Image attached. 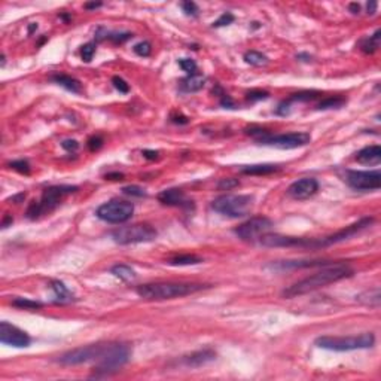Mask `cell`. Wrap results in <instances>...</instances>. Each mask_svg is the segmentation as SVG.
<instances>
[{"instance_id": "2", "label": "cell", "mask_w": 381, "mask_h": 381, "mask_svg": "<svg viewBox=\"0 0 381 381\" xmlns=\"http://www.w3.org/2000/svg\"><path fill=\"white\" fill-rule=\"evenodd\" d=\"M209 288L201 283H177V282H158V283H146L136 289L137 295L148 301H164L174 300L197 294L203 289Z\"/></svg>"}, {"instance_id": "49", "label": "cell", "mask_w": 381, "mask_h": 381, "mask_svg": "<svg viewBox=\"0 0 381 381\" xmlns=\"http://www.w3.org/2000/svg\"><path fill=\"white\" fill-rule=\"evenodd\" d=\"M349 9H350L352 13L356 15V13L361 12V4H359V3H350V4H349Z\"/></svg>"}, {"instance_id": "39", "label": "cell", "mask_w": 381, "mask_h": 381, "mask_svg": "<svg viewBox=\"0 0 381 381\" xmlns=\"http://www.w3.org/2000/svg\"><path fill=\"white\" fill-rule=\"evenodd\" d=\"M112 83H113V86H115L119 92H122V94H127V92L130 91V85H128L122 77H119V76H113V77H112Z\"/></svg>"}, {"instance_id": "30", "label": "cell", "mask_w": 381, "mask_h": 381, "mask_svg": "<svg viewBox=\"0 0 381 381\" xmlns=\"http://www.w3.org/2000/svg\"><path fill=\"white\" fill-rule=\"evenodd\" d=\"M12 305L18 307V308H24V310H36V308L42 307V303L31 301V300H27V298H16V300L12 301Z\"/></svg>"}, {"instance_id": "12", "label": "cell", "mask_w": 381, "mask_h": 381, "mask_svg": "<svg viewBox=\"0 0 381 381\" xmlns=\"http://www.w3.org/2000/svg\"><path fill=\"white\" fill-rule=\"evenodd\" d=\"M273 228V222L265 216H256L249 219L247 222L241 224L234 232L246 241H253L256 238H261L264 234H267Z\"/></svg>"}, {"instance_id": "11", "label": "cell", "mask_w": 381, "mask_h": 381, "mask_svg": "<svg viewBox=\"0 0 381 381\" xmlns=\"http://www.w3.org/2000/svg\"><path fill=\"white\" fill-rule=\"evenodd\" d=\"M374 222V218H364L349 227H346L344 229L329 235V237H325V238H314V249H320V247H328V246H332V244H337V243H341V241H346L349 238H352L353 235L359 234L361 231L367 229L371 224Z\"/></svg>"}, {"instance_id": "44", "label": "cell", "mask_w": 381, "mask_h": 381, "mask_svg": "<svg viewBox=\"0 0 381 381\" xmlns=\"http://www.w3.org/2000/svg\"><path fill=\"white\" fill-rule=\"evenodd\" d=\"M221 104H222L224 107H228V109H235V103H234V100H232L229 95H227V94H224V95H222V98H221Z\"/></svg>"}, {"instance_id": "20", "label": "cell", "mask_w": 381, "mask_h": 381, "mask_svg": "<svg viewBox=\"0 0 381 381\" xmlns=\"http://www.w3.org/2000/svg\"><path fill=\"white\" fill-rule=\"evenodd\" d=\"M280 167L274 164H255V165H246L241 168V173L244 174H253V176H262V174H271L279 171Z\"/></svg>"}, {"instance_id": "33", "label": "cell", "mask_w": 381, "mask_h": 381, "mask_svg": "<svg viewBox=\"0 0 381 381\" xmlns=\"http://www.w3.org/2000/svg\"><path fill=\"white\" fill-rule=\"evenodd\" d=\"M240 185L238 179H234V177H225V179H221L219 183H218V189L221 191H231L234 188H237Z\"/></svg>"}, {"instance_id": "50", "label": "cell", "mask_w": 381, "mask_h": 381, "mask_svg": "<svg viewBox=\"0 0 381 381\" xmlns=\"http://www.w3.org/2000/svg\"><path fill=\"white\" fill-rule=\"evenodd\" d=\"M377 12V1H370L368 3V13L374 15Z\"/></svg>"}, {"instance_id": "13", "label": "cell", "mask_w": 381, "mask_h": 381, "mask_svg": "<svg viewBox=\"0 0 381 381\" xmlns=\"http://www.w3.org/2000/svg\"><path fill=\"white\" fill-rule=\"evenodd\" d=\"M347 183L358 191H376L381 186L380 170L373 171H347Z\"/></svg>"}, {"instance_id": "17", "label": "cell", "mask_w": 381, "mask_h": 381, "mask_svg": "<svg viewBox=\"0 0 381 381\" xmlns=\"http://www.w3.org/2000/svg\"><path fill=\"white\" fill-rule=\"evenodd\" d=\"M159 203H162L164 206H171V207H180V209H194V201L189 200L185 192L182 189L177 188H171V189H165L158 195Z\"/></svg>"}, {"instance_id": "53", "label": "cell", "mask_w": 381, "mask_h": 381, "mask_svg": "<svg viewBox=\"0 0 381 381\" xmlns=\"http://www.w3.org/2000/svg\"><path fill=\"white\" fill-rule=\"evenodd\" d=\"M36 28H37V24H30V25H28V33H33Z\"/></svg>"}, {"instance_id": "26", "label": "cell", "mask_w": 381, "mask_h": 381, "mask_svg": "<svg viewBox=\"0 0 381 381\" xmlns=\"http://www.w3.org/2000/svg\"><path fill=\"white\" fill-rule=\"evenodd\" d=\"M380 34L381 31L380 30H377L373 36L364 39V40L361 42V49H362L365 54H374V52L380 48Z\"/></svg>"}, {"instance_id": "42", "label": "cell", "mask_w": 381, "mask_h": 381, "mask_svg": "<svg viewBox=\"0 0 381 381\" xmlns=\"http://www.w3.org/2000/svg\"><path fill=\"white\" fill-rule=\"evenodd\" d=\"M101 146H103V137H100V136H92V137H89V140H88V149H89L91 152L98 151Z\"/></svg>"}, {"instance_id": "43", "label": "cell", "mask_w": 381, "mask_h": 381, "mask_svg": "<svg viewBox=\"0 0 381 381\" xmlns=\"http://www.w3.org/2000/svg\"><path fill=\"white\" fill-rule=\"evenodd\" d=\"M182 7H183V10H185L188 15H197V13H198V6H197L194 1H183V3H182Z\"/></svg>"}, {"instance_id": "27", "label": "cell", "mask_w": 381, "mask_h": 381, "mask_svg": "<svg viewBox=\"0 0 381 381\" xmlns=\"http://www.w3.org/2000/svg\"><path fill=\"white\" fill-rule=\"evenodd\" d=\"M110 271H112V274H113L115 277H118V279H121V280H124V282H130V280L136 279L134 270H133L131 267H128V265H124V264H118V265L112 267Z\"/></svg>"}, {"instance_id": "52", "label": "cell", "mask_w": 381, "mask_h": 381, "mask_svg": "<svg viewBox=\"0 0 381 381\" xmlns=\"http://www.w3.org/2000/svg\"><path fill=\"white\" fill-rule=\"evenodd\" d=\"M12 222H13V219H12L10 216H4V219H3V222H1V228H7V225L12 224Z\"/></svg>"}, {"instance_id": "47", "label": "cell", "mask_w": 381, "mask_h": 381, "mask_svg": "<svg viewBox=\"0 0 381 381\" xmlns=\"http://www.w3.org/2000/svg\"><path fill=\"white\" fill-rule=\"evenodd\" d=\"M158 155H159V153H158L156 151H148V149L143 151V156L148 158V159H156Z\"/></svg>"}, {"instance_id": "23", "label": "cell", "mask_w": 381, "mask_h": 381, "mask_svg": "<svg viewBox=\"0 0 381 381\" xmlns=\"http://www.w3.org/2000/svg\"><path fill=\"white\" fill-rule=\"evenodd\" d=\"M358 301H359L361 304H365V305H370V307H379L381 301L380 289L376 288V289H373V291H367V292L361 294V295L358 297Z\"/></svg>"}, {"instance_id": "16", "label": "cell", "mask_w": 381, "mask_h": 381, "mask_svg": "<svg viewBox=\"0 0 381 381\" xmlns=\"http://www.w3.org/2000/svg\"><path fill=\"white\" fill-rule=\"evenodd\" d=\"M317 191H319V182L313 177L300 179L288 188V194L294 200H307L313 197Z\"/></svg>"}, {"instance_id": "3", "label": "cell", "mask_w": 381, "mask_h": 381, "mask_svg": "<svg viewBox=\"0 0 381 381\" xmlns=\"http://www.w3.org/2000/svg\"><path fill=\"white\" fill-rule=\"evenodd\" d=\"M130 361V347L119 343H107L103 356L97 362V367L91 377H107L116 373Z\"/></svg>"}, {"instance_id": "35", "label": "cell", "mask_w": 381, "mask_h": 381, "mask_svg": "<svg viewBox=\"0 0 381 381\" xmlns=\"http://www.w3.org/2000/svg\"><path fill=\"white\" fill-rule=\"evenodd\" d=\"M179 66L186 72V73H189V75H195L197 73V63L194 61V60H191V58H182V60H179Z\"/></svg>"}, {"instance_id": "5", "label": "cell", "mask_w": 381, "mask_h": 381, "mask_svg": "<svg viewBox=\"0 0 381 381\" xmlns=\"http://www.w3.org/2000/svg\"><path fill=\"white\" fill-rule=\"evenodd\" d=\"M376 343V337L371 332L356 337H320L316 340V346L334 352H352L361 349H371Z\"/></svg>"}, {"instance_id": "37", "label": "cell", "mask_w": 381, "mask_h": 381, "mask_svg": "<svg viewBox=\"0 0 381 381\" xmlns=\"http://www.w3.org/2000/svg\"><path fill=\"white\" fill-rule=\"evenodd\" d=\"M94 54H95V45H94V43H86V45H83L82 49H80V55H82V60H83L85 63H89V61L92 60Z\"/></svg>"}, {"instance_id": "15", "label": "cell", "mask_w": 381, "mask_h": 381, "mask_svg": "<svg viewBox=\"0 0 381 381\" xmlns=\"http://www.w3.org/2000/svg\"><path fill=\"white\" fill-rule=\"evenodd\" d=\"M0 341L6 346H12V347H18V349L28 347L31 343L30 337L24 331H21L19 328H16L7 322L0 323Z\"/></svg>"}, {"instance_id": "29", "label": "cell", "mask_w": 381, "mask_h": 381, "mask_svg": "<svg viewBox=\"0 0 381 381\" xmlns=\"http://www.w3.org/2000/svg\"><path fill=\"white\" fill-rule=\"evenodd\" d=\"M346 104V98L343 97H328L325 98L323 101H320L317 104V109L319 110H326V109H338L341 106Z\"/></svg>"}, {"instance_id": "9", "label": "cell", "mask_w": 381, "mask_h": 381, "mask_svg": "<svg viewBox=\"0 0 381 381\" xmlns=\"http://www.w3.org/2000/svg\"><path fill=\"white\" fill-rule=\"evenodd\" d=\"M259 145L274 146L279 149H297L310 143L311 136L308 133H288V134H271L267 131L256 139Z\"/></svg>"}, {"instance_id": "24", "label": "cell", "mask_w": 381, "mask_h": 381, "mask_svg": "<svg viewBox=\"0 0 381 381\" xmlns=\"http://www.w3.org/2000/svg\"><path fill=\"white\" fill-rule=\"evenodd\" d=\"M203 259L197 255H177L171 259H168V264L170 265H174V267H186V265H197V264H201Z\"/></svg>"}, {"instance_id": "51", "label": "cell", "mask_w": 381, "mask_h": 381, "mask_svg": "<svg viewBox=\"0 0 381 381\" xmlns=\"http://www.w3.org/2000/svg\"><path fill=\"white\" fill-rule=\"evenodd\" d=\"M100 6H101V3H100V1H97V3H95V1H92V3H85V6H83V7H85V9H97V7H100Z\"/></svg>"}, {"instance_id": "6", "label": "cell", "mask_w": 381, "mask_h": 381, "mask_svg": "<svg viewBox=\"0 0 381 381\" xmlns=\"http://www.w3.org/2000/svg\"><path fill=\"white\" fill-rule=\"evenodd\" d=\"M252 206L253 197L250 195H221L212 203L213 210L228 218H243L250 213Z\"/></svg>"}, {"instance_id": "10", "label": "cell", "mask_w": 381, "mask_h": 381, "mask_svg": "<svg viewBox=\"0 0 381 381\" xmlns=\"http://www.w3.org/2000/svg\"><path fill=\"white\" fill-rule=\"evenodd\" d=\"M104 349H106V344H89V346L77 347L61 355L58 358V362L66 367L82 365L88 362H98L104 353Z\"/></svg>"}, {"instance_id": "19", "label": "cell", "mask_w": 381, "mask_h": 381, "mask_svg": "<svg viewBox=\"0 0 381 381\" xmlns=\"http://www.w3.org/2000/svg\"><path fill=\"white\" fill-rule=\"evenodd\" d=\"M356 161L367 165H379L381 161V148L379 145L367 146L356 153Z\"/></svg>"}, {"instance_id": "48", "label": "cell", "mask_w": 381, "mask_h": 381, "mask_svg": "<svg viewBox=\"0 0 381 381\" xmlns=\"http://www.w3.org/2000/svg\"><path fill=\"white\" fill-rule=\"evenodd\" d=\"M106 179H109V180H122L124 174L122 173H107Z\"/></svg>"}, {"instance_id": "38", "label": "cell", "mask_w": 381, "mask_h": 381, "mask_svg": "<svg viewBox=\"0 0 381 381\" xmlns=\"http://www.w3.org/2000/svg\"><path fill=\"white\" fill-rule=\"evenodd\" d=\"M234 19H235V18H234V15H232L231 12H225V13H222V15L219 16V19H216V21L213 22V27H225V25H229Z\"/></svg>"}, {"instance_id": "41", "label": "cell", "mask_w": 381, "mask_h": 381, "mask_svg": "<svg viewBox=\"0 0 381 381\" xmlns=\"http://www.w3.org/2000/svg\"><path fill=\"white\" fill-rule=\"evenodd\" d=\"M106 37L110 39V40H113L115 43H122V42L131 39L133 34H131V33H110V34L106 33Z\"/></svg>"}, {"instance_id": "18", "label": "cell", "mask_w": 381, "mask_h": 381, "mask_svg": "<svg viewBox=\"0 0 381 381\" xmlns=\"http://www.w3.org/2000/svg\"><path fill=\"white\" fill-rule=\"evenodd\" d=\"M215 359H216V353L210 349H206V350L194 352V353L185 356L182 359V364L186 368H200V367H204V365L213 362Z\"/></svg>"}, {"instance_id": "31", "label": "cell", "mask_w": 381, "mask_h": 381, "mask_svg": "<svg viewBox=\"0 0 381 381\" xmlns=\"http://www.w3.org/2000/svg\"><path fill=\"white\" fill-rule=\"evenodd\" d=\"M317 97H319V92H316V91H303V92L294 94L288 101H310Z\"/></svg>"}, {"instance_id": "40", "label": "cell", "mask_w": 381, "mask_h": 381, "mask_svg": "<svg viewBox=\"0 0 381 381\" xmlns=\"http://www.w3.org/2000/svg\"><path fill=\"white\" fill-rule=\"evenodd\" d=\"M268 92L267 91H262V89H252L250 92H247V100L249 101H259V100H265L268 98Z\"/></svg>"}, {"instance_id": "7", "label": "cell", "mask_w": 381, "mask_h": 381, "mask_svg": "<svg viewBox=\"0 0 381 381\" xmlns=\"http://www.w3.org/2000/svg\"><path fill=\"white\" fill-rule=\"evenodd\" d=\"M156 229L149 224H136L130 227H121L112 232V238L118 244H136V243H149L156 238Z\"/></svg>"}, {"instance_id": "25", "label": "cell", "mask_w": 381, "mask_h": 381, "mask_svg": "<svg viewBox=\"0 0 381 381\" xmlns=\"http://www.w3.org/2000/svg\"><path fill=\"white\" fill-rule=\"evenodd\" d=\"M51 286H52V291H54V294H55V298H57V301L58 303H70L72 300H73V295L69 292V289L64 286V283H61V282H58V280H54L52 283H51Z\"/></svg>"}, {"instance_id": "34", "label": "cell", "mask_w": 381, "mask_h": 381, "mask_svg": "<svg viewBox=\"0 0 381 381\" xmlns=\"http://www.w3.org/2000/svg\"><path fill=\"white\" fill-rule=\"evenodd\" d=\"M134 52L140 57H149L151 52H152V46L149 42L143 40V42H139L136 46H134Z\"/></svg>"}, {"instance_id": "32", "label": "cell", "mask_w": 381, "mask_h": 381, "mask_svg": "<svg viewBox=\"0 0 381 381\" xmlns=\"http://www.w3.org/2000/svg\"><path fill=\"white\" fill-rule=\"evenodd\" d=\"M9 167L12 168V170H15V171H18V173H21V174H28L30 173V164H28V161H25V159H16V161H12V162H9Z\"/></svg>"}, {"instance_id": "22", "label": "cell", "mask_w": 381, "mask_h": 381, "mask_svg": "<svg viewBox=\"0 0 381 381\" xmlns=\"http://www.w3.org/2000/svg\"><path fill=\"white\" fill-rule=\"evenodd\" d=\"M51 79H52L55 83L64 86L66 89H69V91H72V92H79V91H80V82H79L77 79L69 76V75H54Z\"/></svg>"}, {"instance_id": "46", "label": "cell", "mask_w": 381, "mask_h": 381, "mask_svg": "<svg viewBox=\"0 0 381 381\" xmlns=\"http://www.w3.org/2000/svg\"><path fill=\"white\" fill-rule=\"evenodd\" d=\"M171 122H174V124H188V118L186 116H183V115H173L171 116Z\"/></svg>"}, {"instance_id": "1", "label": "cell", "mask_w": 381, "mask_h": 381, "mask_svg": "<svg viewBox=\"0 0 381 381\" xmlns=\"http://www.w3.org/2000/svg\"><path fill=\"white\" fill-rule=\"evenodd\" d=\"M353 273H355L353 268H350L346 264H332V265L328 264V265H325V268L314 273L313 276H308V277L297 282L295 285L289 286L288 289H285L283 297L295 298V297L305 295L308 292H313V291L320 289L323 286H328L331 283H335V282H340L343 279L352 277Z\"/></svg>"}, {"instance_id": "14", "label": "cell", "mask_w": 381, "mask_h": 381, "mask_svg": "<svg viewBox=\"0 0 381 381\" xmlns=\"http://www.w3.org/2000/svg\"><path fill=\"white\" fill-rule=\"evenodd\" d=\"M314 238L289 237L282 234H264L261 237V244L267 247H310L313 249Z\"/></svg>"}, {"instance_id": "45", "label": "cell", "mask_w": 381, "mask_h": 381, "mask_svg": "<svg viewBox=\"0 0 381 381\" xmlns=\"http://www.w3.org/2000/svg\"><path fill=\"white\" fill-rule=\"evenodd\" d=\"M61 146H63L66 151L72 152V151H76V149L79 148V143H77L76 140H64V142L61 143Z\"/></svg>"}, {"instance_id": "4", "label": "cell", "mask_w": 381, "mask_h": 381, "mask_svg": "<svg viewBox=\"0 0 381 381\" xmlns=\"http://www.w3.org/2000/svg\"><path fill=\"white\" fill-rule=\"evenodd\" d=\"M77 191V186H70V185H58V186H51L43 191L40 201H33L28 209H27V218L28 219H37L45 213L52 212L64 197L73 194Z\"/></svg>"}, {"instance_id": "8", "label": "cell", "mask_w": 381, "mask_h": 381, "mask_svg": "<svg viewBox=\"0 0 381 381\" xmlns=\"http://www.w3.org/2000/svg\"><path fill=\"white\" fill-rule=\"evenodd\" d=\"M133 213H134V204L130 201H122V200L107 201L101 204L95 212L98 219L109 224H124L128 219H131Z\"/></svg>"}, {"instance_id": "36", "label": "cell", "mask_w": 381, "mask_h": 381, "mask_svg": "<svg viewBox=\"0 0 381 381\" xmlns=\"http://www.w3.org/2000/svg\"><path fill=\"white\" fill-rule=\"evenodd\" d=\"M122 192H124L125 195H130V197H137V198L146 197V192H145V189H142L140 186H136V185L124 186V188H122Z\"/></svg>"}, {"instance_id": "28", "label": "cell", "mask_w": 381, "mask_h": 381, "mask_svg": "<svg viewBox=\"0 0 381 381\" xmlns=\"http://www.w3.org/2000/svg\"><path fill=\"white\" fill-rule=\"evenodd\" d=\"M244 61L250 66L262 67L268 63V57L264 55L262 52H258V51H249V52L244 54Z\"/></svg>"}, {"instance_id": "21", "label": "cell", "mask_w": 381, "mask_h": 381, "mask_svg": "<svg viewBox=\"0 0 381 381\" xmlns=\"http://www.w3.org/2000/svg\"><path fill=\"white\" fill-rule=\"evenodd\" d=\"M206 83V77L200 73H195V75H189L186 79L182 80V89L186 91V92H195V91H200Z\"/></svg>"}]
</instances>
